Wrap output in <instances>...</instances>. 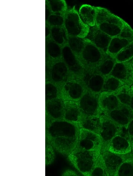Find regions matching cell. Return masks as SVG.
Wrapping results in <instances>:
<instances>
[{
    "label": "cell",
    "instance_id": "cell-1",
    "mask_svg": "<svg viewBox=\"0 0 133 176\" xmlns=\"http://www.w3.org/2000/svg\"><path fill=\"white\" fill-rule=\"evenodd\" d=\"M95 7L96 12L95 26L112 38L118 35L125 21L105 8Z\"/></svg>",
    "mask_w": 133,
    "mask_h": 176
},
{
    "label": "cell",
    "instance_id": "cell-2",
    "mask_svg": "<svg viewBox=\"0 0 133 176\" xmlns=\"http://www.w3.org/2000/svg\"><path fill=\"white\" fill-rule=\"evenodd\" d=\"M101 150H87L76 147L67 156L69 162L83 175L90 176Z\"/></svg>",
    "mask_w": 133,
    "mask_h": 176
},
{
    "label": "cell",
    "instance_id": "cell-3",
    "mask_svg": "<svg viewBox=\"0 0 133 176\" xmlns=\"http://www.w3.org/2000/svg\"><path fill=\"white\" fill-rule=\"evenodd\" d=\"M47 117L46 138L65 137L78 138L80 128L78 124L64 119L54 120Z\"/></svg>",
    "mask_w": 133,
    "mask_h": 176
},
{
    "label": "cell",
    "instance_id": "cell-4",
    "mask_svg": "<svg viewBox=\"0 0 133 176\" xmlns=\"http://www.w3.org/2000/svg\"><path fill=\"white\" fill-rule=\"evenodd\" d=\"M64 27L68 36L86 38L90 27L81 18L74 7L68 9L65 14Z\"/></svg>",
    "mask_w": 133,
    "mask_h": 176
},
{
    "label": "cell",
    "instance_id": "cell-5",
    "mask_svg": "<svg viewBox=\"0 0 133 176\" xmlns=\"http://www.w3.org/2000/svg\"><path fill=\"white\" fill-rule=\"evenodd\" d=\"M85 46L79 61L85 71H94L102 61L106 54L89 39H84Z\"/></svg>",
    "mask_w": 133,
    "mask_h": 176
},
{
    "label": "cell",
    "instance_id": "cell-6",
    "mask_svg": "<svg viewBox=\"0 0 133 176\" xmlns=\"http://www.w3.org/2000/svg\"><path fill=\"white\" fill-rule=\"evenodd\" d=\"M61 98L78 101L87 90L81 79L72 76L59 86Z\"/></svg>",
    "mask_w": 133,
    "mask_h": 176
},
{
    "label": "cell",
    "instance_id": "cell-7",
    "mask_svg": "<svg viewBox=\"0 0 133 176\" xmlns=\"http://www.w3.org/2000/svg\"><path fill=\"white\" fill-rule=\"evenodd\" d=\"M99 95L87 90L78 101L81 117L98 116L102 113L99 104Z\"/></svg>",
    "mask_w": 133,
    "mask_h": 176
},
{
    "label": "cell",
    "instance_id": "cell-8",
    "mask_svg": "<svg viewBox=\"0 0 133 176\" xmlns=\"http://www.w3.org/2000/svg\"><path fill=\"white\" fill-rule=\"evenodd\" d=\"M101 128L99 134L102 141L101 152L116 135L124 132V129L107 116L102 113L100 116Z\"/></svg>",
    "mask_w": 133,
    "mask_h": 176
},
{
    "label": "cell",
    "instance_id": "cell-9",
    "mask_svg": "<svg viewBox=\"0 0 133 176\" xmlns=\"http://www.w3.org/2000/svg\"><path fill=\"white\" fill-rule=\"evenodd\" d=\"M102 143L99 134L80 128L77 147L87 150H101Z\"/></svg>",
    "mask_w": 133,
    "mask_h": 176
},
{
    "label": "cell",
    "instance_id": "cell-10",
    "mask_svg": "<svg viewBox=\"0 0 133 176\" xmlns=\"http://www.w3.org/2000/svg\"><path fill=\"white\" fill-rule=\"evenodd\" d=\"M50 81L59 86L73 76L62 59L50 62Z\"/></svg>",
    "mask_w": 133,
    "mask_h": 176
},
{
    "label": "cell",
    "instance_id": "cell-11",
    "mask_svg": "<svg viewBox=\"0 0 133 176\" xmlns=\"http://www.w3.org/2000/svg\"><path fill=\"white\" fill-rule=\"evenodd\" d=\"M62 59L74 76L81 79L85 69L68 44L62 47Z\"/></svg>",
    "mask_w": 133,
    "mask_h": 176
},
{
    "label": "cell",
    "instance_id": "cell-12",
    "mask_svg": "<svg viewBox=\"0 0 133 176\" xmlns=\"http://www.w3.org/2000/svg\"><path fill=\"white\" fill-rule=\"evenodd\" d=\"M124 133L116 135L110 141L104 150L115 153L125 155L132 153L131 144L127 134Z\"/></svg>",
    "mask_w": 133,
    "mask_h": 176
},
{
    "label": "cell",
    "instance_id": "cell-13",
    "mask_svg": "<svg viewBox=\"0 0 133 176\" xmlns=\"http://www.w3.org/2000/svg\"><path fill=\"white\" fill-rule=\"evenodd\" d=\"M102 113L109 117L124 129L126 130L133 117V113L129 106L123 105L117 108Z\"/></svg>",
    "mask_w": 133,
    "mask_h": 176
},
{
    "label": "cell",
    "instance_id": "cell-14",
    "mask_svg": "<svg viewBox=\"0 0 133 176\" xmlns=\"http://www.w3.org/2000/svg\"><path fill=\"white\" fill-rule=\"evenodd\" d=\"M77 141L78 138L68 137L46 138V141L49 143L54 150L67 156L76 148Z\"/></svg>",
    "mask_w": 133,
    "mask_h": 176
},
{
    "label": "cell",
    "instance_id": "cell-15",
    "mask_svg": "<svg viewBox=\"0 0 133 176\" xmlns=\"http://www.w3.org/2000/svg\"><path fill=\"white\" fill-rule=\"evenodd\" d=\"M105 78L95 71L85 70L81 79L88 90L99 94L102 91Z\"/></svg>",
    "mask_w": 133,
    "mask_h": 176
},
{
    "label": "cell",
    "instance_id": "cell-16",
    "mask_svg": "<svg viewBox=\"0 0 133 176\" xmlns=\"http://www.w3.org/2000/svg\"><path fill=\"white\" fill-rule=\"evenodd\" d=\"M101 153L103 156L109 176H116L122 163L132 155V153L122 155L108 151H104Z\"/></svg>",
    "mask_w": 133,
    "mask_h": 176
},
{
    "label": "cell",
    "instance_id": "cell-17",
    "mask_svg": "<svg viewBox=\"0 0 133 176\" xmlns=\"http://www.w3.org/2000/svg\"><path fill=\"white\" fill-rule=\"evenodd\" d=\"M109 75L131 86L133 82V69L130 61L125 62H116Z\"/></svg>",
    "mask_w": 133,
    "mask_h": 176
},
{
    "label": "cell",
    "instance_id": "cell-18",
    "mask_svg": "<svg viewBox=\"0 0 133 176\" xmlns=\"http://www.w3.org/2000/svg\"><path fill=\"white\" fill-rule=\"evenodd\" d=\"M86 38L89 39L97 47L107 54L112 37L100 30L95 25L90 27L89 33Z\"/></svg>",
    "mask_w": 133,
    "mask_h": 176
},
{
    "label": "cell",
    "instance_id": "cell-19",
    "mask_svg": "<svg viewBox=\"0 0 133 176\" xmlns=\"http://www.w3.org/2000/svg\"><path fill=\"white\" fill-rule=\"evenodd\" d=\"M64 109V100L61 97L46 102V115L52 119H63Z\"/></svg>",
    "mask_w": 133,
    "mask_h": 176
},
{
    "label": "cell",
    "instance_id": "cell-20",
    "mask_svg": "<svg viewBox=\"0 0 133 176\" xmlns=\"http://www.w3.org/2000/svg\"><path fill=\"white\" fill-rule=\"evenodd\" d=\"M99 102L103 113L117 108L122 105L115 92H102L99 95Z\"/></svg>",
    "mask_w": 133,
    "mask_h": 176
},
{
    "label": "cell",
    "instance_id": "cell-21",
    "mask_svg": "<svg viewBox=\"0 0 133 176\" xmlns=\"http://www.w3.org/2000/svg\"><path fill=\"white\" fill-rule=\"evenodd\" d=\"M64 103L65 109L63 119L78 124L81 113L78 101L66 100H64Z\"/></svg>",
    "mask_w": 133,
    "mask_h": 176
},
{
    "label": "cell",
    "instance_id": "cell-22",
    "mask_svg": "<svg viewBox=\"0 0 133 176\" xmlns=\"http://www.w3.org/2000/svg\"><path fill=\"white\" fill-rule=\"evenodd\" d=\"M133 41L132 40L119 35L112 37L107 49V54L115 58L123 48Z\"/></svg>",
    "mask_w": 133,
    "mask_h": 176
},
{
    "label": "cell",
    "instance_id": "cell-23",
    "mask_svg": "<svg viewBox=\"0 0 133 176\" xmlns=\"http://www.w3.org/2000/svg\"><path fill=\"white\" fill-rule=\"evenodd\" d=\"M79 14L83 21L90 27L95 25L96 12L94 6L83 4L80 7Z\"/></svg>",
    "mask_w": 133,
    "mask_h": 176
},
{
    "label": "cell",
    "instance_id": "cell-24",
    "mask_svg": "<svg viewBox=\"0 0 133 176\" xmlns=\"http://www.w3.org/2000/svg\"><path fill=\"white\" fill-rule=\"evenodd\" d=\"M80 128H82L99 134L101 124L99 116L81 117L78 123Z\"/></svg>",
    "mask_w": 133,
    "mask_h": 176
},
{
    "label": "cell",
    "instance_id": "cell-25",
    "mask_svg": "<svg viewBox=\"0 0 133 176\" xmlns=\"http://www.w3.org/2000/svg\"><path fill=\"white\" fill-rule=\"evenodd\" d=\"M47 39L46 50L50 63L62 59V47L53 40L50 36Z\"/></svg>",
    "mask_w": 133,
    "mask_h": 176
},
{
    "label": "cell",
    "instance_id": "cell-26",
    "mask_svg": "<svg viewBox=\"0 0 133 176\" xmlns=\"http://www.w3.org/2000/svg\"><path fill=\"white\" fill-rule=\"evenodd\" d=\"M50 37L62 47L68 44V35L64 26L51 27Z\"/></svg>",
    "mask_w": 133,
    "mask_h": 176
},
{
    "label": "cell",
    "instance_id": "cell-27",
    "mask_svg": "<svg viewBox=\"0 0 133 176\" xmlns=\"http://www.w3.org/2000/svg\"><path fill=\"white\" fill-rule=\"evenodd\" d=\"M116 62L114 57L106 54L102 61L94 71L106 77L110 75Z\"/></svg>",
    "mask_w": 133,
    "mask_h": 176
},
{
    "label": "cell",
    "instance_id": "cell-28",
    "mask_svg": "<svg viewBox=\"0 0 133 176\" xmlns=\"http://www.w3.org/2000/svg\"><path fill=\"white\" fill-rule=\"evenodd\" d=\"M68 45L79 61L85 46L84 39L68 36Z\"/></svg>",
    "mask_w": 133,
    "mask_h": 176
},
{
    "label": "cell",
    "instance_id": "cell-29",
    "mask_svg": "<svg viewBox=\"0 0 133 176\" xmlns=\"http://www.w3.org/2000/svg\"><path fill=\"white\" fill-rule=\"evenodd\" d=\"M126 84L117 78L111 75L106 77L102 92H116Z\"/></svg>",
    "mask_w": 133,
    "mask_h": 176
},
{
    "label": "cell",
    "instance_id": "cell-30",
    "mask_svg": "<svg viewBox=\"0 0 133 176\" xmlns=\"http://www.w3.org/2000/svg\"><path fill=\"white\" fill-rule=\"evenodd\" d=\"M115 93L121 105L129 106L132 94V88L130 86L124 85Z\"/></svg>",
    "mask_w": 133,
    "mask_h": 176
},
{
    "label": "cell",
    "instance_id": "cell-31",
    "mask_svg": "<svg viewBox=\"0 0 133 176\" xmlns=\"http://www.w3.org/2000/svg\"><path fill=\"white\" fill-rule=\"evenodd\" d=\"M47 1L52 13L65 15L68 10L65 0H48Z\"/></svg>",
    "mask_w": 133,
    "mask_h": 176
},
{
    "label": "cell",
    "instance_id": "cell-32",
    "mask_svg": "<svg viewBox=\"0 0 133 176\" xmlns=\"http://www.w3.org/2000/svg\"><path fill=\"white\" fill-rule=\"evenodd\" d=\"M45 92L46 102L61 97L59 86L51 81L46 84Z\"/></svg>",
    "mask_w": 133,
    "mask_h": 176
},
{
    "label": "cell",
    "instance_id": "cell-33",
    "mask_svg": "<svg viewBox=\"0 0 133 176\" xmlns=\"http://www.w3.org/2000/svg\"><path fill=\"white\" fill-rule=\"evenodd\" d=\"M90 176H109L101 153L97 159Z\"/></svg>",
    "mask_w": 133,
    "mask_h": 176
},
{
    "label": "cell",
    "instance_id": "cell-34",
    "mask_svg": "<svg viewBox=\"0 0 133 176\" xmlns=\"http://www.w3.org/2000/svg\"><path fill=\"white\" fill-rule=\"evenodd\" d=\"M133 58V41L123 48L115 56L117 62H125Z\"/></svg>",
    "mask_w": 133,
    "mask_h": 176
},
{
    "label": "cell",
    "instance_id": "cell-35",
    "mask_svg": "<svg viewBox=\"0 0 133 176\" xmlns=\"http://www.w3.org/2000/svg\"><path fill=\"white\" fill-rule=\"evenodd\" d=\"M116 176H133V153L122 163Z\"/></svg>",
    "mask_w": 133,
    "mask_h": 176
},
{
    "label": "cell",
    "instance_id": "cell-36",
    "mask_svg": "<svg viewBox=\"0 0 133 176\" xmlns=\"http://www.w3.org/2000/svg\"><path fill=\"white\" fill-rule=\"evenodd\" d=\"M64 15L52 13L46 21L47 24L51 27L64 26Z\"/></svg>",
    "mask_w": 133,
    "mask_h": 176
},
{
    "label": "cell",
    "instance_id": "cell-37",
    "mask_svg": "<svg viewBox=\"0 0 133 176\" xmlns=\"http://www.w3.org/2000/svg\"><path fill=\"white\" fill-rule=\"evenodd\" d=\"M54 149L51 144L46 142V164L48 165L52 163L55 157Z\"/></svg>",
    "mask_w": 133,
    "mask_h": 176
},
{
    "label": "cell",
    "instance_id": "cell-38",
    "mask_svg": "<svg viewBox=\"0 0 133 176\" xmlns=\"http://www.w3.org/2000/svg\"><path fill=\"white\" fill-rule=\"evenodd\" d=\"M119 35L133 41V29L125 21L124 26Z\"/></svg>",
    "mask_w": 133,
    "mask_h": 176
},
{
    "label": "cell",
    "instance_id": "cell-39",
    "mask_svg": "<svg viewBox=\"0 0 133 176\" xmlns=\"http://www.w3.org/2000/svg\"><path fill=\"white\" fill-rule=\"evenodd\" d=\"M126 131L127 136L131 144L132 153H133V117L130 121Z\"/></svg>",
    "mask_w": 133,
    "mask_h": 176
},
{
    "label": "cell",
    "instance_id": "cell-40",
    "mask_svg": "<svg viewBox=\"0 0 133 176\" xmlns=\"http://www.w3.org/2000/svg\"><path fill=\"white\" fill-rule=\"evenodd\" d=\"M63 176H78L79 175L73 170L68 169L65 171L62 174Z\"/></svg>",
    "mask_w": 133,
    "mask_h": 176
},
{
    "label": "cell",
    "instance_id": "cell-41",
    "mask_svg": "<svg viewBox=\"0 0 133 176\" xmlns=\"http://www.w3.org/2000/svg\"><path fill=\"white\" fill-rule=\"evenodd\" d=\"M131 86L132 88V94L129 107L133 113V86Z\"/></svg>",
    "mask_w": 133,
    "mask_h": 176
},
{
    "label": "cell",
    "instance_id": "cell-42",
    "mask_svg": "<svg viewBox=\"0 0 133 176\" xmlns=\"http://www.w3.org/2000/svg\"><path fill=\"white\" fill-rule=\"evenodd\" d=\"M130 61L133 69V58L131 60H130Z\"/></svg>",
    "mask_w": 133,
    "mask_h": 176
},
{
    "label": "cell",
    "instance_id": "cell-43",
    "mask_svg": "<svg viewBox=\"0 0 133 176\" xmlns=\"http://www.w3.org/2000/svg\"><path fill=\"white\" fill-rule=\"evenodd\" d=\"M131 86H133V82L132 84L131 85Z\"/></svg>",
    "mask_w": 133,
    "mask_h": 176
}]
</instances>
